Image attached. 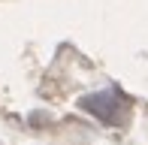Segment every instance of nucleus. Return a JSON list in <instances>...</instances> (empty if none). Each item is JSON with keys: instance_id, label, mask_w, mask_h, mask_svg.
<instances>
[{"instance_id": "1", "label": "nucleus", "mask_w": 148, "mask_h": 145, "mask_svg": "<svg viewBox=\"0 0 148 145\" xmlns=\"http://www.w3.org/2000/svg\"><path fill=\"white\" fill-rule=\"evenodd\" d=\"M82 106L91 112V115H97L103 124H115L118 121V100L112 94H91L82 100Z\"/></svg>"}]
</instances>
